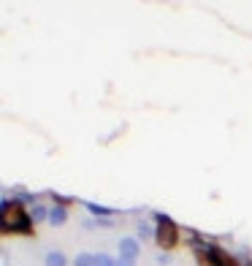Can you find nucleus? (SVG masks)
I'll return each mask as SVG.
<instances>
[{"mask_svg": "<svg viewBox=\"0 0 252 266\" xmlns=\"http://www.w3.org/2000/svg\"><path fill=\"white\" fill-rule=\"evenodd\" d=\"M117 266H135V261H133V258H120Z\"/></svg>", "mask_w": 252, "mask_h": 266, "instance_id": "12", "label": "nucleus"}, {"mask_svg": "<svg viewBox=\"0 0 252 266\" xmlns=\"http://www.w3.org/2000/svg\"><path fill=\"white\" fill-rule=\"evenodd\" d=\"M0 223H3V231H16V234L33 231L30 212H25V206L19 201H8V198H3V204H0Z\"/></svg>", "mask_w": 252, "mask_h": 266, "instance_id": "1", "label": "nucleus"}, {"mask_svg": "<svg viewBox=\"0 0 252 266\" xmlns=\"http://www.w3.org/2000/svg\"><path fill=\"white\" fill-rule=\"evenodd\" d=\"M135 231H139V239H149V236H154V228L152 225H147V223H139V228H135Z\"/></svg>", "mask_w": 252, "mask_h": 266, "instance_id": "9", "label": "nucleus"}, {"mask_svg": "<svg viewBox=\"0 0 252 266\" xmlns=\"http://www.w3.org/2000/svg\"><path fill=\"white\" fill-rule=\"evenodd\" d=\"M196 247H198V255L203 258V266H236V261L230 258V255L222 253L217 244H201V242H196Z\"/></svg>", "mask_w": 252, "mask_h": 266, "instance_id": "3", "label": "nucleus"}, {"mask_svg": "<svg viewBox=\"0 0 252 266\" xmlns=\"http://www.w3.org/2000/svg\"><path fill=\"white\" fill-rule=\"evenodd\" d=\"M87 206H90V212H92V215H111V209H109V206H101V204H87Z\"/></svg>", "mask_w": 252, "mask_h": 266, "instance_id": "11", "label": "nucleus"}, {"mask_svg": "<svg viewBox=\"0 0 252 266\" xmlns=\"http://www.w3.org/2000/svg\"><path fill=\"white\" fill-rule=\"evenodd\" d=\"M68 220V212H65V206H52L49 209V223L52 225H60Z\"/></svg>", "mask_w": 252, "mask_h": 266, "instance_id": "5", "label": "nucleus"}, {"mask_svg": "<svg viewBox=\"0 0 252 266\" xmlns=\"http://www.w3.org/2000/svg\"><path fill=\"white\" fill-rule=\"evenodd\" d=\"M30 217H33V223L49 220V209H46L44 204H35V206H30Z\"/></svg>", "mask_w": 252, "mask_h": 266, "instance_id": "6", "label": "nucleus"}, {"mask_svg": "<svg viewBox=\"0 0 252 266\" xmlns=\"http://www.w3.org/2000/svg\"><path fill=\"white\" fill-rule=\"evenodd\" d=\"M73 266H95V255L79 253V255H76V263H73Z\"/></svg>", "mask_w": 252, "mask_h": 266, "instance_id": "8", "label": "nucleus"}, {"mask_svg": "<svg viewBox=\"0 0 252 266\" xmlns=\"http://www.w3.org/2000/svg\"><path fill=\"white\" fill-rule=\"evenodd\" d=\"M120 258H139V239H130V236H122L120 239Z\"/></svg>", "mask_w": 252, "mask_h": 266, "instance_id": "4", "label": "nucleus"}, {"mask_svg": "<svg viewBox=\"0 0 252 266\" xmlns=\"http://www.w3.org/2000/svg\"><path fill=\"white\" fill-rule=\"evenodd\" d=\"M44 263H46V266H65V255H63L60 250H52L49 255H46Z\"/></svg>", "mask_w": 252, "mask_h": 266, "instance_id": "7", "label": "nucleus"}, {"mask_svg": "<svg viewBox=\"0 0 252 266\" xmlns=\"http://www.w3.org/2000/svg\"><path fill=\"white\" fill-rule=\"evenodd\" d=\"M95 266H117V261H114L111 255L101 253V255H95Z\"/></svg>", "mask_w": 252, "mask_h": 266, "instance_id": "10", "label": "nucleus"}, {"mask_svg": "<svg viewBox=\"0 0 252 266\" xmlns=\"http://www.w3.org/2000/svg\"><path fill=\"white\" fill-rule=\"evenodd\" d=\"M154 220H158V228H154V239H158V244L163 247V250L177 247V242H179V228H177V223H173L168 215H163V212L154 217Z\"/></svg>", "mask_w": 252, "mask_h": 266, "instance_id": "2", "label": "nucleus"}]
</instances>
